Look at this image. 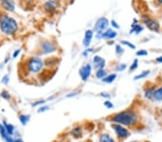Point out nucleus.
<instances>
[{"instance_id": "f257e3e1", "label": "nucleus", "mask_w": 162, "mask_h": 142, "mask_svg": "<svg viewBox=\"0 0 162 142\" xmlns=\"http://www.w3.org/2000/svg\"><path fill=\"white\" fill-rule=\"evenodd\" d=\"M113 121L115 123H120L122 125L130 126L133 124L137 121V116L133 111L126 110L116 114L113 118Z\"/></svg>"}, {"instance_id": "f03ea898", "label": "nucleus", "mask_w": 162, "mask_h": 142, "mask_svg": "<svg viewBox=\"0 0 162 142\" xmlns=\"http://www.w3.org/2000/svg\"><path fill=\"white\" fill-rule=\"evenodd\" d=\"M0 28L7 35H13L17 30V24L12 18L4 16L0 22Z\"/></svg>"}, {"instance_id": "7ed1b4c3", "label": "nucleus", "mask_w": 162, "mask_h": 142, "mask_svg": "<svg viewBox=\"0 0 162 142\" xmlns=\"http://www.w3.org/2000/svg\"><path fill=\"white\" fill-rule=\"evenodd\" d=\"M43 65V63L40 58H33L30 60L28 62L29 70L32 73H36L41 71Z\"/></svg>"}, {"instance_id": "20e7f679", "label": "nucleus", "mask_w": 162, "mask_h": 142, "mask_svg": "<svg viewBox=\"0 0 162 142\" xmlns=\"http://www.w3.org/2000/svg\"><path fill=\"white\" fill-rule=\"evenodd\" d=\"M108 24H109V22L106 18L104 17L100 18L95 24V30L101 35L102 32H103L104 30H106L107 28H108Z\"/></svg>"}, {"instance_id": "39448f33", "label": "nucleus", "mask_w": 162, "mask_h": 142, "mask_svg": "<svg viewBox=\"0 0 162 142\" xmlns=\"http://www.w3.org/2000/svg\"><path fill=\"white\" fill-rule=\"evenodd\" d=\"M143 22L146 24L148 28L152 31H158L159 29V24L155 20L150 19L149 17H145L143 18Z\"/></svg>"}, {"instance_id": "423d86ee", "label": "nucleus", "mask_w": 162, "mask_h": 142, "mask_svg": "<svg viewBox=\"0 0 162 142\" xmlns=\"http://www.w3.org/2000/svg\"><path fill=\"white\" fill-rule=\"evenodd\" d=\"M91 71H92V67L89 64L81 67L79 71V75H80L82 80L84 81L87 80L91 74Z\"/></svg>"}, {"instance_id": "0eeeda50", "label": "nucleus", "mask_w": 162, "mask_h": 142, "mask_svg": "<svg viewBox=\"0 0 162 142\" xmlns=\"http://www.w3.org/2000/svg\"><path fill=\"white\" fill-rule=\"evenodd\" d=\"M113 128L114 130L115 131V132L117 133L118 136L121 137V138H125V137H127L129 135L128 131L125 129L122 126L115 124L113 125Z\"/></svg>"}, {"instance_id": "6e6552de", "label": "nucleus", "mask_w": 162, "mask_h": 142, "mask_svg": "<svg viewBox=\"0 0 162 142\" xmlns=\"http://www.w3.org/2000/svg\"><path fill=\"white\" fill-rule=\"evenodd\" d=\"M3 7L10 12H13L15 10V3L12 0H1Z\"/></svg>"}, {"instance_id": "1a4fd4ad", "label": "nucleus", "mask_w": 162, "mask_h": 142, "mask_svg": "<svg viewBox=\"0 0 162 142\" xmlns=\"http://www.w3.org/2000/svg\"><path fill=\"white\" fill-rule=\"evenodd\" d=\"M42 49L43 53L46 54V53H53L55 49H56V48H55L53 43H51V42H45V43L43 45Z\"/></svg>"}, {"instance_id": "9d476101", "label": "nucleus", "mask_w": 162, "mask_h": 142, "mask_svg": "<svg viewBox=\"0 0 162 142\" xmlns=\"http://www.w3.org/2000/svg\"><path fill=\"white\" fill-rule=\"evenodd\" d=\"M93 36V32L92 30H87L85 32V35H84V38L83 40V44L85 47H88L91 43Z\"/></svg>"}, {"instance_id": "9b49d317", "label": "nucleus", "mask_w": 162, "mask_h": 142, "mask_svg": "<svg viewBox=\"0 0 162 142\" xmlns=\"http://www.w3.org/2000/svg\"><path fill=\"white\" fill-rule=\"evenodd\" d=\"M100 36L102 38H104V39H113L117 36V32L112 30H108L105 32L102 33Z\"/></svg>"}, {"instance_id": "f8f14e48", "label": "nucleus", "mask_w": 162, "mask_h": 142, "mask_svg": "<svg viewBox=\"0 0 162 142\" xmlns=\"http://www.w3.org/2000/svg\"><path fill=\"white\" fill-rule=\"evenodd\" d=\"M94 62L96 65V67L100 69H102V67H104V65H105V61H104V60L101 57H100V56H95L94 58Z\"/></svg>"}, {"instance_id": "ddd939ff", "label": "nucleus", "mask_w": 162, "mask_h": 142, "mask_svg": "<svg viewBox=\"0 0 162 142\" xmlns=\"http://www.w3.org/2000/svg\"><path fill=\"white\" fill-rule=\"evenodd\" d=\"M45 7L48 11L52 12H53V11L56 10V4L54 2H52V1L47 2L45 4Z\"/></svg>"}, {"instance_id": "4468645a", "label": "nucleus", "mask_w": 162, "mask_h": 142, "mask_svg": "<svg viewBox=\"0 0 162 142\" xmlns=\"http://www.w3.org/2000/svg\"><path fill=\"white\" fill-rule=\"evenodd\" d=\"M153 97H154L155 100L156 101H162V88L156 90V91H154V95H153Z\"/></svg>"}, {"instance_id": "2eb2a0df", "label": "nucleus", "mask_w": 162, "mask_h": 142, "mask_svg": "<svg viewBox=\"0 0 162 142\" xmlns=\"http://www.w3.org/2000/svg\"><path fill=\"white\" fill-rule=\"evenodd\" d=\"M100 142H115L113 139L109 136L108 134H102L100 137Z\"/></svg>"}, {"instance_id": "dca6fc26", "label": "nucleus", "mask_w": 162, "mask_h": 142, "mask_svg": "<svg viewBox=\"0 0 162 142\" xmlns=\"http://www.w3.org/2000/svg\"><path fill=\"white\" fill-rule=\"evenodd\" d=\"M116 78V75L115 74H112V75H109L108 76H105V78H104L102 79V81L103 82L108 83H111L112 82H113L114 80Z\"/></svg>"}, {"instance_id": "f3484780", "label": "nucleus", "mask_w": 162, "mask_h": 142, "mask_svg": "<svg viewBox=\"0 0 162 142\" xmlns=\"http://www.w3.org/2000/svg\"><path fill=\"white\" fill-rule=\"evenodd\" d=\"M132 30H131V32H136V33H139L140 32H141L143 30V28L142 27H141L139 24H137L133 23L132 24Z\"/></svg>"}, {"instance_id": "a211bd4d", "label": "nucleus", "mask_w": 162, "mask_h": 142, "mask_svg": "<svg viewBox=\"0 0 162 142\" xmlns=\"http://www.w3.org/2000/svg\"><path fill=\"white\" fill-rule=\"evenodd\" d=\"M4 128L7 130V131L10 135H12L14 132V126L12 124H7V123H4Z\"/></svg>"}, {"instance_id": "6ab92c4d", "label": "nucleus", "mask_w": 162, "mask_h": 142, "mask_svg": "<svg viewBox=\"0 0 162 142\" xmlns=\"http://www.w3.org/2000/svg\"><path fill=\"white\" fill-rule=\"evenodd\" d=\"M106 72L104 71V70L102 69H100L99 71H98L97 73H96V75H97V77L98 78H102L104 77H105L106 76Z\"/></svg>"}, {"instance_id": "aec40b11", "label": "nucleus", "mask_w": 162, "mask_h": 142, "mask_svg": "<svg viewBox=\"0 0 162 142\" xmlns=\"http://www.w3.org/2000/svg\"><path fill=\"white\" fill-rule=\"evenodd\" d=\"M29 119H30V116H25V115H22V116H20V121H21V123L24 125L26 124V123H27V121H29Z\"/></svg>"}, {"instance_id": "412c9836", "label": "nucleus", "mask_w": 162, "mask_h": 142, "mask_svg": "<svg viewBox=\"0 0 162 142\" xmlns=\"http://www.w3.org/2000/svg\"><path fill=\"white\" fill-rule=\"evenodd\" d=\"M149 73H150L149 71H143L142 73L140 74V75L136 76L135 80H138V79H141V78H143L146 77V76L149 75Z\"/></svg>"}, {"instance_id": "4be33fe9", "label": "nucleus", "mask_w": 162, "mask_h": 142, "mask_svg": "<svg viewBox=\"0 0 162 142\" xmlns=\"http://www.w3.org/2000/svg\"><path fill=\"white\" fill-rule=\"evenodd\" d=\"M121 42L123 45H125L128 46L130 48H131V49H135L136 48V46L132 44L131 42H130L128 41H122Z\"/></svg>"}, {"instance_id": "5701e85b", "label": "nucleus", "mask_w": 162, "mask_h": 142, "mask_svg": "<svg viewBox=\"0 0 162 142\" xmlns=\"http://www.w3.org/2000/svg\"><path fill=\"white\" fill-rule=\"evenodd\" d=\"M138 60L136 59L134 60V62H133V64L131 65V67H130V69H131V71H133V70L136 69L137 67H138Z\"/></svg>"}, {"instance_id": "b1692460", "label": "nucleus", "mask_w": 162, "mask_h": 142, "mask_svg": "<svg viewBox=\"0 0 162 142\" xmlns=\"http://www.w3.org/2000/svg\"><path fill=\"white\" fill-rule=\"evenodd\" d=\"M147 55H148L147 51L144 50V49H141V50H139L137 52V55L138 56H144Z\"/></svg>"}, {"instance_id": "393cba45", "label": "nucleus", "mask_w": 162, "mask_h": 142, "mask_svg": "<svg viewBox=\"0 0 162 142\" xmlns=\"http://www.w3.org/2000/svg\"><path fill=\"white\" fill-rule=\"evenodd\" d=\"M154 91H153V90H149V91H147L146 93V96L147 98H150L153 96V95H154Z\"/></svg>"}, {"instance_id": "a878e982", "label": "nucleus", "mask_w": 162, "mask_h": 142, "mask_svg": "<svg viewBox=\"0 0 162 142\" xmlns=\"http://www.w3.org/2000/svg\"><path fill=\"white\" fill-rule=\"evenodd\" d=\"M116 53H117V54H119V55H120V54H122L123 53V49L121 48V47H120V45H117L116 46Z\"/></svg>"}, {"instance_id": "bb28decb", "label": "nucleus", "mask_w": 162, "mask_h": 142, "mask_svg": "<svg viewBox=\"0 0 162 142\" xmlns=\"http://www.w3.org/2000/svg\"><path fill=\"white\" fill-rule=\"evenodd\" d=\"M104 105H105L107 108H108V109H111V108L113 107V104L111 102H109V101H107L104 102Z\"/></svg>"}, {"instance_id": "cd10ccee", "label": "nucleus", "mask_w": 162, "mask_h": 142, "mask_svg": "<svg viewBox=\"0 0 162 142\" xmlns=\"http://www.w3.org/2000/svg\"><path fill=\"white\" fill-rule=\"evenodd\" d=\"M125 65H124V64H122V65H119V67H118V71H123V70H125Z\"/></svg>"}, {"instance_id": "c85d7f7f", "label": "nucleus", "mask_w": 162, "mask_h": 142, "mask_svg": "<svg viewBox=\"0 0 162 142\" xmlns=\"http://www.w3.org/2000/svg\"><path fill=\"white\" fill-rule=\"evenodd\" d=\"M5 94H6V95H4L3 93H2L1 96H2V97H3L4 98H6V99H9V98H10V95H9L8 93H7V92H6Z\"/></svg>"}, {"instance_id": "c756f323", "label": "nucleus", "mask_w": 162, "mask_h": 142, "mask_svg": "<svg viewBox=\"0 0 162 142\" xmlns=\"http://www.w3.org/2000/svg\"><path fill=\"white\" fill-rule=\"evenodd\" d=\"M112 25H113L114 28H120V27L118 26V24H117V22H115V21H114V20L112 21Z\"/></svg>"}, {"instance_id": "7c9ffc66", "label": "nucleus", "mask_w": 162, "mask_h": 142, "mask_svg": "<svg viewBox=\"0 0 162 142\" xmlns=\"http://www.w3.org/2000/svg\"><path fill=\"white\" fill-rule=\"evenodd\" d=\"M47 109H49V108L48 107H43V108H41L39 110L41 112H43V111H45V110H46Z\"/></svg>"}, {"instance_id": "2f4dec72", "label": "nucleus", "mask_w": 162, "mask_h": 142, "mask_svg": "<svg viewBox=\"0 0 162 142\" xmlns=\"http://www.w3.org/2000/svg\"><path fill=\"white\" fill-rule=\"evenodd\" d=\"M156 60H157V61H158V62H162V57L158 58H157V59H156Z\"/></svg>"}, {"instance_id": "473e14b6", "label": "nucleus", "mask_w": 162, "mask_h": 142, "mask_svg": "<svg viewBox=\"0 0 162 142\" xmlns=\"http://www.w3.org/2000/svg\"><path fill=\"white\" fill-rule=\"evenodd\" d=\"M14 142H23V141H22V139H16V140L14 141Z\"/></svg>"}, {"instance_id": "72a5a7b5", "label": "nucleus", "mask_w": 162, "mask_h": 142, "mask_svg": "<svg viewBox=\"0 0 162 142\" xmlns=\"http://www.w3.org/2000/svg\"><path fill=\"white\" fill-rule=\"evenodd\" d=\"M20 53V50H18V51H16L15 52V55H14V57H16V56H17V55H18V53Z\"/></svg>"}, {"instance_id": "f704fd0d", "label": "nucleus", "mask_w": 162, "mask_h": 142, "mask_svg": "<svg viewBox=\"0 0 162 142\" xmlns=\"http://www.w3.org/2000/svg\"><path fill=\"white\" fill-rule=\"evenodd\" d=\"M158 1L160 2V3H162V0H158Z\"/></svg>"}, {"instance_id": "c9c22d12", "label": "nucleus", "mask_w": 162, "mask_h": 142, "mask_svg": "<svg viewBox=\"0 0 162 142\" xmlns=\"http://www.w3.org/2000/svg\"><path fill=\"white\" fill-rule=\"evenodd\" d=\"M133 142H137V141H133Z\"/></svg>"}]
</instances>
